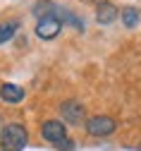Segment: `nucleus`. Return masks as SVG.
Instances as JSON below:
<instances>
[{
  "instance_id": "obj_1",
  "label": "nucleus",
  "mask_w": 141,
  "mask_h": 151,
  "mask_svg": "<svg viewBox=\"0 0 141 151\" xmlns=\"http://www.w3.org/2000/svg\"><path fill=\"white\" fill-rule=\"evenodd\" d=\"M41 137L48 144H53L55 149H62V151L74 149V142L67 137V127H65L62 120H46L41 125Z\"/></svg>"
},
{
  "instance_id": "obj_2",
  "label": "nucleus",
  "mask_w": 141,
  "mask_h": 151,
  "mask_svg": "<svg viewBox=\"0 0 141 151\" xmlns=\"http://www.w3.org/2000/svg\"><path fill=\"white\" fill-rule=\"evenodd\" d=\"M26 142H29V132L19 122H10L0 132V151H22Z\"/></svg>"
},
{
  "instance_id": "obj_3",
  "label": "nucleus",
  "mask_w": 141,
  "mask_h": 151,
  "mask_svg": "<svg viewBox=\"0 0 141 151\" xmlns=\"http://www.w3.org/2000/svg\"><path fill=\"white\" fill-rule=\"evenodd\" d=\"M57 12V7L50 12V14H43V17H38V22H36V36L41 41H53L55 36L62 31V19H60V17L55 14Z\"/></svg>"
},
{
  "instance_id": "obj_4",
  "label": "nucleus",
  "mask_w": 141,
  "mask_h": 151,
  "mask_svg": "<svg viewBox=\"0 0 141 151\" xmlns=\"http://www.w3.org/2000/svg\"><path fill=\"white\" fill-rule=\"evenodd\" d=\"M84 125H86V132L91 137H108V134H112L117 129V122L112 118H108V115H93Z\"/></svg>"
},
{
  "instance_id": "obj_5",
  "label": "nucleus",
  "mask_w": 141,
  "mask_h": 151,
  "mask_svg": "<svg viewBox=\"0 0 141 151\" xmlns=\"http://www.w3.org/2000/svg\"><path fill=\"white\" fill-rule=\"evenodd\" d=\"M60 115L69 125H82V122H86V108L74 99H67L60 103Z\"/></svg>"
},
{
  "instance_id": "obj_6",
  "label": "nucleus",
  "mask_w": 141,
  "mask_h": 151,
  "mask_svg": "<svg viewBox=\"0 0 141 151\" xmlns=\"http://www.w3.org/2000/svg\"><path fill=\"white\" fill-rule=\"evenodd\" d=\"M120 17V10L112 5V3H98V7H96V22L98 24H112L115 19Z\"/></svg>"
},
{
  "instance_id": "obj_7",
  "label": "nucleus",
  "mask_w": 141,
  "mask_h": 151,
  "mask_svg": "<svg viewBox=\"0 0 141 151\" xmlns=\"http://www.w3.org/2000/svg\"><path fill=\"white\" fill-rule=\"evenodd\" d=\"M24 96H26L24 89L17 86V84H3V86H0V99H3L5 103H12V106L14 103H22Z\"/></svg>"
},
{
  "instance_id": "obj_8",
  "label": "nucleus",
  "mask_w": 141,
  "mask_h": 151,
  "mask_svg": "<svg viewBox=\"0 0 141 151\" xmlns=\"http://www.w3.org/2000/svg\"><path fill=\"white\" fill-rule=\"evenodd\" d=\"M120 17H122V24L127 29H134L139 24V19H141V12H139V7H125L120 12Z\"/></svg>"
},
{
  "instance_id": "obj_9",
  "label": "nucleus",
  "mask_w": 141,
  "mask_h": 151,
  "mask_svg": "<svg viewBox=\"0 0 141 151\" xmlns=\"http://www.w3.org/2000/svg\"><path fill=\"white\" fill-rule=\"evenodd\" d=\"M17 31H19V22H17V19H12V22H3V24H0V46L7 43Z\"/></svg>"
},
{
  "instance_id": "obj_10",
  "label": "nucleus",
  "mask_w": 141,
  "mask_h": 151,
  "mask_svg": "<svg viewBox=\"0 0 141 151\" xmlns=\"http://www.w3.org/2000/svg\"><path fill=\"white\" fill-rule=\"evenodd\" d=\"M0 132H3V118H0Z\"/></svg>"
},
{
  "instance_id": "obj_11",
  "label": "nucleus",
  "mask_w": 141,
  "mask_h": 151,
  "mask_svg": "<svg viewBox=\"0 0 141 151\" xmlns=\"http://www.w3.org/2000/svg\"><path fill=\"white\" fill-rule=\"evenodd\" d=\"M93 3H105V0H93Z\"/></svg>"
}]
</instances>
